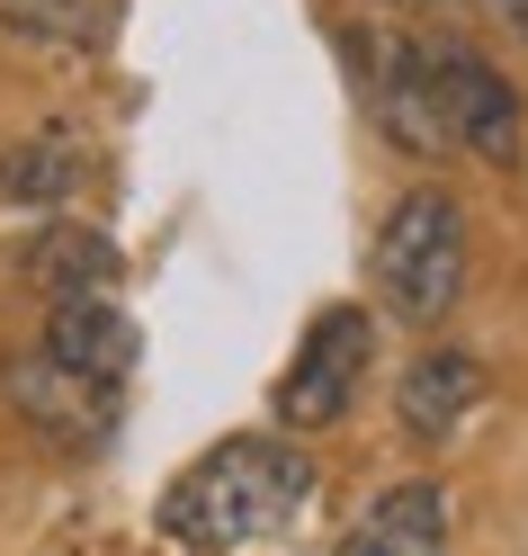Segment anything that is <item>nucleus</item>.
<instances>
[{
	"label": "nucleus",
	"instance_id": "nucleus-1",
	"mask_svg": "<svg viewBox=\"0 0 528 556\" xmlns=\"http://www.w3.org/2000/svg\"><path fill=\"white\" fill-rule=\"evenodd\" d=\"M313 494V458L296 440H224L162 494V530L197 547V556H224V547H252L269 530H287Z\"/></svg>",
	"mask_w": 528,
	"mask_h": 556
},
{
	"label": "nucleus",
	"instance_id": "nucleus-2",
	"mask_svg": "<svg viewBox=\"0 0 528 556\" xmlns=\"http://www.w3.org/2000/svg\"><path fill=\"white\" fill-rule=\"evenodd\" d=\"M368 269L395 324H448L466 296V206L448 189H403L376 225Z\"/></svg>",
	"mask_w": 528,
	"mask_h": 556
},
{
	"label": "nucleus",
	"instance_id": "nucleus-3",
	"mask_svg": "<svg viewBox=\"0 0 528 556\" xmlns=\"http://www.w3.org/2000/svg\"><path fill=\"white\" fill-rule=\"evenodd\" d=\"M368 351H376V324H368V305H323V315L305 324V341H296L287 377L269 387V413H278L287 431H323V422H340V413L359 404Z\"/></svg>",
	"mask_w": 528,
	"mask_h": 556
},
{
	"label": "nucleus",
	"instance_id": "nucleus-4",
	"mask_svg": "<svg viewBox=\"0 0 528 556\" xmlns=\"http://www.w3.org/2000/svg\"><path fill=\"white\" fill-rule=\"evenodd\" d=\"M421 54H430V90H439V117H448V135H456V153H475V162H492V170H519V153H528L519 90L492 73L475 46H456V37H430Z\"/></svg>",
	"mask_w": 528,
	"mask_h": 556
},
{
	"label": "nucleus",
	"instance_id": "nucleus-5",
	"mask_svg": "<svg viewBox=\"0 0 528 556\" xmlns=\"http://www.w3.org/2000/svg\"><path fill=\"white\" fill-rule=\"evenodd\" d=\"M349 63H359L368 81V109H376V135L412 162H448L456 135L439 117V90H430V54H421V37H340Z\"/></svg>",
	"mask_w": 528,
	"mask_h": 556
},
{
	"label": "nucleus",
	"instance_id": "nucleus-6",
	"mask_svg": "<svg viewBox=\"0 0 528 556\" xmlns=\"http://www.w3.org/2000/svg\"><path fill=\"white\" fill-rule=\"evenodd\" d=\"M0 387H10V404H18L27 431H46V440H63V448H99L108 422H117V387L73 377V368L46 359V351H18L10 368H0Z\"/></svg>",
	"mask_w": 528,
	"mask_h": 556
},
{
	"label": "nucleus",
	"instance_id": "nucleus-7",
	"mask_svg": "<svg viewBox=\"0 0 528 556\" xmlns=\"http://www.w3.org/2000/svg\"><path fill=\"white\" fill-rule=\"evenodd\" d=\"M484 395H492V368L466 351V341H439V351H421V359L403 368V387H395V422H403L412 448H448V440L484 413Z\"/></svg>",
	"mask_w": 528,
	"mask_h": 556
},
{
	"label": "nucleus",
	"instance_id": "nucleus-8",
	"mask_svg": "<svg viewBox=\"0 0 528 556\" xmlns=\"http://www.w3.org/2000/svg\"><path fill=\"white\" fill-rule=\"evenodd\" d=\"M340 556H448V484L430 476H403L349 520Z\"/></svg>",
	"mask_w": 528,
	"mask_h": 556
},
{
	"label": "nucleus",
	"instance_id": "nucleus-9",
	"mask_svg": "<svg viewBox=\"0 0 528 556\" xmlns=\"http://www.w3.org/2000/svg\"><path fill=\"white\" fill-rule=\"evenodd\" d=\"M46 359H63L73 377L117 387V377L134 368V324L117 315V296H63L46 315Z\"/></svg>",
	"mask_w": 528,
	"mask_h": 556
},
{
	"label": "nucleus",
	"instance_id": "nucleus-10",
	"mask_svg": "<svg viewBox=\"0 0 528 556\" xmlns=\"http://www.w3.org/2000/svg\"><path fill=\"white\" fill-rule=\"evenodd\" d=\"M27 269L54 288V305H63V296H117V278H126V269H117V242H108V233H90V225L46 233Z\"/></svg>",
	"mask_w": 528,
	"mask_h": 556
},
{
	"label": "nucleus",
	"instance_id": "nucleus-11",
	"mask_svg": "<svg viewBox=\"0 0 528 556\" xmlns=\"http://www.w3.org/2000/svg\"><path fill=\"white\" fill-rule=\"evenodd\" d=\"M73 180H81V153L63 135H37V144L0 153V198L10 206H54V198H73Z\"/></svg>",
	"mask_w": 528,
	"mask_h": 556
},
{
	"label": "nucleus",
	"instance_id": "nucleus-12",
	"mask_svg": "<svg viewBox=\"0 0 528 556\" xmlns=\"http://www.w3.org/2000/svg\"><path fill=\"white\" fill-rule=\"evenodd\" d=\"M492 10H502V18L519 27V37H528V0H492Z\"/></svg>",
	"mask_w": 528,
	"mask_h": 556
},
{
	"label": "nucleus",
	"instance_id": "nucleus-13",
	"mask_svg": "<svg viewBox=\"0 0 528 556\" xmlns=\"http://www.w3.org/2000/svg\"><path fill=\"white\" fill-rule=\"evenodd\" d=\"M395 10H439V0H395Z\"/></svg>",
	"mask_w": 528,
	"mask_h": 556
}]
</instances>
